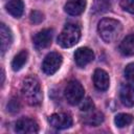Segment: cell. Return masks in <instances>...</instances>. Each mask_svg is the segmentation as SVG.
<instances>
[{"label": "cell", "instance_id": "cell-16", "mask_svg": "<svg viewBox=\"0 0 134 134\" xmlns=\"http://www.w3.org/2000/svg\"><path fill=\"white\" fill-rule=\"evenodd\" d=\"M119 51L124 55H134V35L127 36L120 42Z\"/></svg>", "mask_w": 134, "mask_h": 134}, {"label": "cell", "instance_id": "cell-11", "mask_svg": "<svg viewBox=\"0 0 134 134\" xmlns=\"http://www.w3.org/2000/svg\"><path fill=\"white\" fill-rule=\"evenodd\" d=\"M93 84L97 90L106 91L110 84L108 73L103 69H96L93 73Z\"/></svg>", "mask_w": 134, "mask_h": 134}, {"label": "cell", "instance_id": "cell-15", "mask_svg": "<svg viewBox=\"0 0 134 134\" xmlns=\"http://www.w3.org/2000/svg\"><path fill=\"white\" fill-rule=\"evenodd\" d=\"M83 121L88 126H92V127L99 126L104 121V114L99 111H94L93 109L92 111L86 112V115L84 116Z\"/></svg>", "mask_w": 134, "mask_h": 134}, {"label": "cell", "instance_id": "cell-1", "mask_svg": "<svg viewBox=\"0 0 134 134\" xmlns=\"http://www.w3.org/2000/svg\"><path fill=\"white\" fill-rule=\"evenodd\" d=\"M21 93L26 103L30 106H38L42 102V90L40 83L34 76H28L23 80L21 86Z\"/></svg>", "mask_w": 134, "mask_h": 134}, {"label": "cell", "instance_id": "cell-22", "mask_svg": "<svg viewBox=\"0 0 134 134\" xmlns=\"http://www.w3.org/2000/svg\"><path fill=\"white\" fill-rule=\"evenodd\" d=\"M19 109H20V103H19V100L16 97H13L9 100V103L7 104V110L10 113H16V112L19 111Z\"/></svg>", "mask_w": 134, "mask_h": 134}, {"label": "cell", "instance_id": "cell-23", "mask_svg": "<svg viewBox=\"0 0 134 134\" xmlns=\"http://www.w3.org/2000/svg\"><path fill=\"white\" fill-rule=\"evenodd\" d=\"M125 76L128 81L134 82V63H130L125 68Z\"/></svg>", "mask_w": 134, "mask_h": 134}, {"label": "cell", "instance_id": "cell-3", "mask_svg": "<svg viewBox=\"0 0 134 134\" xmlns=\"http://www.w3.org/2000/svg\"><path fill=\"white\" fill-rule=\"evenodd\" d=\"M81 38V29L77 25L68 23L64 26L61 34L58 37V44L63 48H69L74 46Z\"/></svg>", "mask_w": 134, "mask_h": 134}, {"label": "cell", "instance_id": "cell-17", "mask_svg": "<svg viewBox=\"0 0 134 134\" xmlns=\"http://www.w3.org/2000/svg\"><path fill=\"white\" fill-rule=\"evenodd\" d=\"M27 57H28V53H27L26 50H21L20 52H18L12 61L13 70L14 71H19L25 65V63L27 62Z\"/></svg>", "mask_w": 134, "mask_h": 134}, {"label": "cell", "instance_id": "cell-12", "mask_svg": "<svg viewBox=\"0 0 134 134\" xmlns=\"http://www.w3.org/2000/svg\"><path fill=\"white\" fill-rule=\"evenodd\" d=\"M86 4V0H68L64 6V9L71 16H79L85 10Z\"/></svg>", "mask_w": 134, "mask_h": 134}, {"label": "cell", "instance_id": "cell-20", "mask_svg": "<svg viewBox=\"0 0 134 134\" xmlns=\"http://www.w3.org/2000/svg\"><path fill=\"white\" fill-rule=\"evenodd\" d=\"M29 19H30V22L34 23V24H40L43 20H44V16L41 12L39 10H32L30 13V16H29Z\"/></svg>", "mask_w": 134, "mask_h": 134}, {"label": "cell", "instance_id": "cell-14", "mask_svg": "<svg viewBox=\"0 0 134 134\" xmlns=\"http://www.w3.org/2000/svg\"><path fill=\"white\" fill-rule=\"evenodd\" d=\"M5 8L15 18H20L24 10V3L22 0H8L5 4Z\"/></svg>", "mask_w": 134, "mask_h": 134}, {"label": "cell", "instance_id": "cell-8", "mask_svg": "<svg viewBox=\"0 0 134 134\" xmlns=\"http://www.w3.org/2000/svg\"><path fill=\"white\" fill-rule=\"evenodd\" d=\"M52 40V29L45 28L38 31L34 37V45L37 49H44L48 47Z\"/></svg>", "mask_w": 134, "mask_h": 134}, {"label": "cell", "instance_id": "cell-6", "mask_svg": "<svg viewBox=\"0 0 134 134\" xmlns=\"http://www.w3.org/2000/svg\"><path fill=\"white\" fill-rule=\"evenodd\" d=\"M49 124L58 130L67 129L72 126V117L67 113H54L49 117Z\"/></svg>", "mask_w": 134, "mask_h": 134}, {"label": "cell", "instance_id": "cell-21", "mask_svg": "<svg viewBox=\"0 0 134 134\" xmlns=\"http://www.w3.org/2000/svg\"><path fill=\"white\" fill-rule=\"evenodd\" d=\"M120 6L126 12L134 14V0H120Z\"/></svg>", "mask_w": 134, "mask_h": 134}, {"label": "cell", "instance_id": "cell-9", "mask_svg": "<svg viewBox=\"0 0 134 134\" xmlns=\"http://www.w3.org/2000/svg\"><path fill=\"white\" fill-rule=\"evenodd\" d=\"M119 96L121 103L126 107H133L134 106V83L128 82L121 85L119 90Z\"/></svg>", "mask_w": 134, "mask_h": 134}, {"label": "cell", "instance_id": "cell-10", "mask_svg": "<svg viewBox=\"0 0 134 134\" xmlns=\"http://www.w3.org/2000/svg\"><path fill=\"white\" fill-rule=\"evenodd\" d=\"M94 59V52L88 47H81L74 52V61L79 67H85Z\"/></svg>", "mask_w": 134, "mask_h": 134}, {"label": "cell", "instance_id": "cell-13", "mask_svg": "<svg viewBox=\"0 0 134 134\" xmlns=\"http://www.w3.org/2000/svg\"><path fill=\"white\" fill-rule=\"evenodd\" d=\"M0 40H1V53L4 54V52L9 48L13 42L12 31L4 23H1L0 25Z\"/></svg>", "mask_w": 134, "mask_h": 134}, {"label": "cell", "instance_id": "cell-5", "mask_svg": "<svg viewBox=\"0 0 134 134\" xmlns=\"http://www.w3.org/2000/svg\"><path fill=\"white\" fill-rule=\"evenodd\" d=\"M62 62H63V58L59 52H50L45 57L42 63V69L44 73L48 75H52L59 70V68L62 65Z\"/></svg>", "mask_w": 134, "mask_h": 134}, {"label": "cell", "instance_id": "cell-4", "mask_svg": "<svg viewBox=\"0 0 134 134\" xmlns=\"http://www.w3.org/2000/svg\"><path fill=\"white\" fill-rule=\"evenodd\" d=\"M84 93H85V90L82 84L79 81H74V80L70 81L67 84L64 91L65 98L70 105H76L81 103L84 97Z\"/></svg>", "mask_w": 134, "mask_h": 134}, {"label": "cell", "instance_id": "cell-2", "mask_svg": "<svg viewBox=\"0 0 134 134\" xmlns=\"http://www.w3.org/2000/svg\"><path fill=\"white\" fill-rule=\"evenodd\" d=\"M121 23L115 19L105 18L98 22L97 31L106 43L114 42L121 32Z\"/></svg>", "mask_w": 134, "mask_h": 134}, {"label": "cell", "instance_id": "cell-18", "mask_svg": "<svg viewBox=\"0 0 134 134\" xmlns=\"http://www.w3.org/2000/svg\"><path fill=\"white\" fill-rule=\"evenodd\" d=\"M133 120V116L128 113H119L114 117V122L118 128H124L129 126Z\"/></svg>", "mask_w": 134, "mask_h": 134}, {"label": "cell", "instance_id": "cell-7", "mask_svg": "<svg viewBox=\"0 0 134 134\" xmlns=\"http://www.w3.org/2000/svg\"><path fill=\"white\" fill-rule=\"evenodd\" d=\"M15 131L19 134L37 133L39 131V125L35 119L22 118L19 119L15 125Z\"/></svg>", "mask_w": 134, "mask_h": 134}, {"label": "cell", "instance_id": "cell-19", "mask_svg": "<svg viewBox=\"0 0 134 134\" xmlns=\"http://www.w3.org/2000/svg\"><path fill=\"white\" fill-rule=\"evenodd\" d=\"M80 109H81V111H83L85 113L89 112V111H92L94 109V104H93L92 99L90 97H86L85 99H82Z\"/></svg>", "mask_w": 134, "mask_h": 134}]
</instances>
